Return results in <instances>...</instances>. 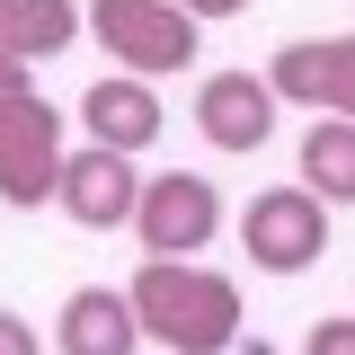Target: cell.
<instances>
[{
	"label": "cell",
	"mask_w": 355,
	"mask_h": 355,
	"mask_svg": "<svg viewBox=\"0 0 355 355\" xmlns=\"http://www.w3.org/2000/svg\"><path fill=\"white\" fill-rule=\"evenodd\" d=\"M142 338H160L169 355H222L240 347V284L196 258H142V275L125 284Z\"/></svg>",
	"instance_id": "1"
},
{
	"label": "cell",
	"mask_w": 355,
	"mask_h": 355,
	"mask_svg": "<svg viewBox=\"0 0 355 355\" xmlns=\"http://www.w3.org/2000/svg\"><path fill=\"white\" fill-rule=\"evenodd\" d=\"M89 36L125 62L133 80H160V71H187L196 62V18L178 0H89Z\"/></svg>",
	"instance_id": "2"
},
{
	"label": "cell",
	"mask_w": 355,
	"mask_h": 355,
	"mask_svg": "<svg viewBox=\"0 0 355 355\" xmlns=\"http://www.w3.org/2000/svg\"><path fill=\"white\" fill-rule=\"evenodd\" d=\"M240 249H249L258 275H302L329 249V205L311 187H266V196H249V214H240Z\"/></svg>",
	"instance_id": "3"
},
{
	"label": "cell",
	"mask_w": 355,
	"mask_h": 355,
	"mask_svg": "<svg viewBox=\"0 0 355 355\" xmlns=\"http://www.w3.org/2000/svg\"><path fill=\"white\" fill-rule=\"evenodd\" d=\"M214 231H222V196H214V178H196V169H160V178H142L133 240H142L151 258H196V249H214Z\"/></svg>",
	"instance_id": "4"
},
{
	"label": "cell",
	"mask_w": 355,
	"mask_h": 355,
	"mask_svg": "<svg viewBox=\"0 0 355 355\" xmlns=\"http://www.w3.org/2000/svg\"><path fill=\"white\" fill-rule=\"evenodd\" d=\"M62 107H44L27 98L18 116H0V205H18V214H36L62 196Z\"/></svg>",
	"instance_id": "5"
},
{
	"label": "cell",
	"mask_w": 355,
	"mask_h": 355,
	"mask_svg": "<svg viewBox=\"0 0 355 355\" xmlns=\"http://www.w3.org/2000/svg\"><path fill=\"white\" fill-rule=\"evenodd\" d=\"M266 89H275V107H329V116H347L355 125V36H302L284 44L275 62H266Z\"/></svg>",
	"instance_id": "6"
},
{
	"label": "cell",
	"mask_w": 355,
	"mask_h": 355,
	"mask_svg": "<svg viewBox=\"0 0 355 355\" xmlns=\"http://www.w3.org/2000/svg\"><path fill=\"white\" fill-rule=\"evenodd\" d=\"M53 205L80 222V231H116V222H133V205H142V169H133L125 151L89 142V151L62 160V196H53Z\"/></svg>",
	"instance_id": "7"
},
{
	"label": "cell",
	"mask_w": 355,
	"mask_h": 355,
	"mask_svg": "<svg viewBox=\"0 0 355 355\" xmlns=\"http://www.w3.org/2000/svg\"><path fill=\"white\" fill-rule=\"evenodd\" d=\"M196 133L214 151H258L266 133H275V89H266V71H205V89H196Z\"/></svg>",
	"instance_id": "8"
},
{
	"label": "cell",
	"mask_w": 355,
	"mask_h": 355,
	"mask_svg": "<svg viewBox=\"0 0 355 355\" xmlns=\"http://www.w3.org/2000/svg\"><path fill=\"white\" fill-rule=\"evenodd\" d=\"M80 125H89V142H107V151H151L160 142V98H151V80H133V71H98V80L80 89Z\"/></svg>",
	"instance_id": "9"
},
{
	"label": "cell",
	"mask_w": 355,
	"mask_h": 355,
	"mask_svg": "<svg viewBox=\"0 0 355 355\" xmlns=\"http://www.w3.org/2000/svg\"><path fill=\"white\" fill-rule=\"evenodd\" d=\"M62 355H133L142 347V320H133V293H107V284H80L62 302V329H53Z\"/></svg>",
	"instance_id": "10"
},
{
	"label": "cell",
	"mask_w": 355,
	"mask_h": 355,
	"mask_svg": "<svg viewBox=\"0 0 355 355\" xmlns=\"http://www.w3.org/2000/svg\"><path fill=\"white\" fill-rule=\"evenodd\" d=\"M80 27H89L80 0H0V62H27L36 71L44 53L80 44Z\"/></svg>",
	"instance_id": "11"
},
{
	"label": "cell",
	"mask_w": 355,
	"mask_h": 355,
	"mask_svg": "<svg viewBox=\"0 0 355 355\" xmlns=\"http://www.w3.org/2000/svg\"><path fill=\"white\" fill-rule=\"evenodd\" d=\"M302 187L320 205H355V125L347 116H311L302 133Z\"/></svg>",
	"instance_id": "12"
},
{
	"label": "cell",
	"mask_w": 355,
	"mask_h": 355,
	"mask_svg": "<svg viewBox=\"0 0 355 355\" xmlns=\"http://www.w3.org/2000/svg\"><path fill=\"white\" fill-rule=\"evenodd\" d=\"M302 355H355V320H311Z\"/></svg>",
	"instance_id": "13"
},
{
	"label": "cell",
	"mask_w": 355,
	"mask_h": 355,
	"mask_svg": "<svg viewBox=\"0 0 355 355\" xmlns=\"http://www.w3.org/2000/svg\"><path fill=\"white\" fill-rule=\"evenodd\" d=\"M27 98H36V71L27 62H0V116H18Z\"/></svg>",
	"instance_id": "14"
},
{
	"label": "cell",
	"mask_w": 355,
	"mask_h": 355,
	"mask_svg": "<svg viewBox=\"0 0 355 355\" xmlns=\"http://www.w3.org/2000/svg\"><path fill=\"white\" fill-rule=\"evenodd\" d=\"M0 355H44V347H36V329H27L18 311H0Z\"/></svg>",
	"instance_id": "15"
},
{
	"label": "cell",
	"mask_w": 355,
	"mask_h": 355,
	"mask_svg": "<svg viewBox=\"0 0 355 355\" xmlns=\"http://www.w3.org/2000/svg\"><path fill=\"white\" fill-rule=\"evenodd\" d=\"M178 9H187V18H196V27H205V18H240V9H249V0H178Z\"/></svg>",
	"instance_id": "16"
}]
</instances>
